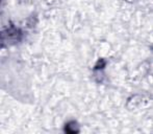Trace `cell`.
<instances>
[{
	"label": "cell",
	"instance_id": "6da1fadb",
	"mask_svg": "<svg viewBox=\"0 0 153 134\" xmlns=\"http://www.w3.org/2000/svg\"><path fill=\"white\" fill-rule=\"evenodd\" d=\"M65 131L67 133H77L78 132V124L75 120H71V122L67 123L66 127H65Z\"/></svg>",
	"mask_w": 153,
	"mask_h": 134
},
{
	"label": "cell",
	"instance_id": "7a4b0ae2",
	"mask_svg": "<svg viewBox=\"0 0 153 134\" xmlns=\"http://www.w3.org/2000/svg\"><path fill=\"white\" fill-rule=\"evenodd\" d=\"M105 64H106V62H105L104 59H99L98 62L96 63V65H95V69H96V70H98V69H103Z\"/></svg>",
	"mask_w": 153,
	"mask_h": 134
}]
</instances>
